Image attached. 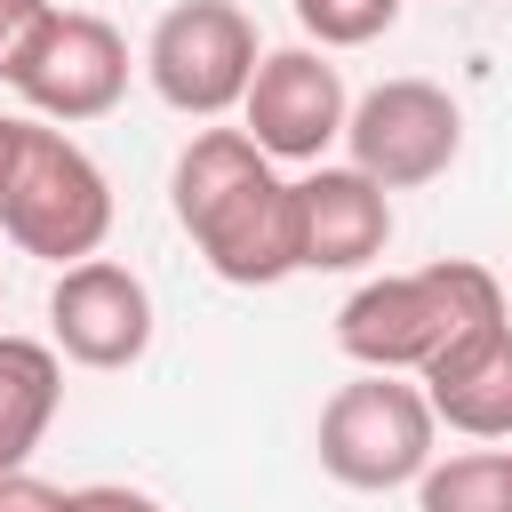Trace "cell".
I'll list each match as a JSON object with an SVG mask.
<instances>
[{
  "label": "cell",
  "instance_id": "cell-1",
  "mask_svg": "<svg viewBox=\"0 0 512 512\" xmlns=\"http://www.w3.org/2000/svg\"><path fill=\"white\" fill-rule=\"evenodd\" d=\"M168 208L224 288H280L296 272L288 176L240 128H192V144L168 168Z\"/></svg>",
  "mask_w": 512,
  "mask_h": 512
},
{
  "label": "cell",
  "instance_id": "cell-2",
  "mask_svg": "<svg viewBox=\"0 0 512 512\" xmlns=\"http://www.w3.org/2000/svg\"><path fill=\"white\" fill-rule=\"evenodd\" d=\"M504 312V280L472 256H440L416 272H376L336 304V352L376 376H424L464 328Z\"/></svg>",
  "mask_w": 512,
  "mask_h": 512
},
{
  "label": "cell",
  "instance_id": "cell-3",
  "mask_svg": "<svg viewBox=\"0 0 512 512\" xmlns=\"http://www.w3.org/2000/svg\"><path fill=\"white\" fill-rule=\"evenodd\" d=\"M0 232L40 256V264H88L104 256L112 240V176L88 160L80 136L48 128V120H24V144H16V176L0 192Z\"/></svg>",
  "mask_w": 512,
  "mask_h": 512
},
{
  "label": "cell",
  "instance_id": "cell-4",
  "mask_svg": "<svg viewBox=\"0 0 512 512\" xmlns=\"http://www.w3.org/2000/svg\"><path fill=\"white\" fill-rule=\"evenodd\" d=\"M432 440H440V424H432L424 392L400 384V376H376V368H360L352 384H336L328 408H320V432H312L320 472L336 488H360V496L416 488L424 464L440 456Z\"/></svg>",
  "mask_w": 512,
  "mask_h": 512
},
{
  "label": "cell",
  "instance_id": "cell-5",
  "mask_svg": "<svg viewBox=\"0 0 512 512\" xmlns=\"http://www.w3.org/2000/svg\"><path fill=\"white\" fill-rule=\"evenodd\" d=\"M256 64H264V40L240 0H176V8H160L152 40H144V80L184 120L240 112Z\"/></svg>",
  "mask_w": 512,
  "mask_h": 512
},
{
  "label": "cell",
  "instance_id": "cell-6",
  "mask_svg": "<svg viewBox=\"0 0 512 512\" xmlns=\"http://www.w3.org/2000/svg\"><path fill=\"white\" fill-rule=\"evenodd\" d=\"M344 168H360L376 192H416V184H432V176H448L456 168V152H464V112H456V96L440 88V80H416V72H400V80H376L368 96H352V112H344Z\"/></svg>",
  "mask_w": 512,
  "mask_h": 512
},
{
  "label": "cell",
  "instance_id": "cell-7",
  "mask_svg": "<svg viewBox=\"0 0 512 512\" xmlns=\"http://www.w3.org/2000/svg\"><path fill=\"white\" fill-rule=\"evenodd\" d=\"M352 88L320 48H264L248 96H240V136L280 168H320L328 144H344Z\"/></svg>",
  "mask_w": 512,
  "mask_h": 512
},
{
  "label": "cell",
  "instance_id": "cell-8",
  "mask_svg": "<svg viewBox=\"0 0 512 512\" xmlns=\"http://www.w3.org/2000/svg\"><path fill=\"white\" fill-rule=\"evenodd\" d=\"M8 88H16L24 112L48 120V128L104 120V112L128 96V40H120L104 16H88V8H56Z\"/></svg>",
  "mask_w": 512,
  "mask_h": 512
},
{
  "label": "cell",
  "instance_id": "cell-9",
  "mask_svg": "<svg viewBox=\"0 0 512 512\" xmlns=\"http://www.w3.org/2000/svg\"><path fill=\"white\" fill-rule=\"evenodd\" d=\"M48 344H56V360L96 368V376L136 368L152 352V288L112 256L64 264L48 288Z\"/></svg>",
  "mask_w": 512,
  "mask_h": 512
},
{
  "label": "cell",
  "instance_id": "cell-10",
  "mask_svg": "<svg viewBox=\"0 0 512 512\" xmlns=\"http://www.w3.org/2000/svg\"><path fill=\"white\" fill-rule=\"evenodd\" d=\"M296 208V272H368L392 240V192H376L360 168H312L288 184Z\"/></svg>",
  "mask_w": 512,
  "mask_h": 512
},
{
  "label": "cell",
  "instance_id": "cell-11",
  "mask_svg": "<svg viewBox=\"0 0 512 512\" xmlns=\"http://www.w3.org/2000/svg\"><path fill=\"white\" fill-rule=\"evenodd\" d=\"M424 408L432 424L464 432V440H512V312L464 328L432 368H424Z\"/></svg>",
  "mask_w": 512,
  "mask_h": 512
},
{
  "label": "cell",
  "instance_id": "cell-12",
  "mask_svg": "<svg viewBox=\"0 0 512 512\" xmlns=\"http://www.w3.org/2000/svg\"><path fill=\"white\" fill-rule=\"evenodd\" d=\"M56 408H64V360H56V344L0 328V472L32 464V448L48 440Z\"/></svg>",
  "mask_w": 512,
  "mask_h": 512
},
{
  "label": "cell",
  "instance_id": "cell-13",
  "mask_svg": "<svg viewBox=\"0 0 512 512\" xmlns=\"http://www.w3.org/2000/svg\"><path fill=\"white\" fill-rule=\"evenodd\" d=\"M416 512H512V448L432 456L416 480Z\"/></svg>",
  "mask_w": 512,
  "mask_h": 512
},
{
  "label": "cell",
  "instance_id": "cell-14",
  "mask_svg": "<svg viewBox=\"0 0 512 512\" xmlns=\"http://www.w3.org/2000/svg\"><path fill=\"white\" fill-rule=\"evenodd\" d=\"M288 8H296V24H304V48L336 56V48H368V40H384V32L400 24L408 0H288Z\"/></svg>",
  "mask_w": 512,
  "mask_h": 512
},
{
  "label": "cell",
  "instance_id": "cell-15",
  "mask_svg": "<svg viewBox=\"0 0 512 512\" xmlns=\"http://www.w3.org/2000/svg\"><path fill=\"white\" fill-rule=\"evenodd\" d=\"M48 16H56V0H0V88L24 72L32 40L48 32Z\"/></svg>",
  "mask_w": 512,
  "mask_h": 512
},
{
  "label": "cell",
  "instance_id": "cell-16",
  "mask_svg": "<svg viewBox=\"0 0 512 512\" xmlns=\"http://www.w3.org/2000/svg\"><path fill=\"white\" fill-rule=\"evenodd\" d=\"M0 512H80V488H56L24 464V472H0Z\"/></svg>",
  "mask_w": 512,
  "mask_h": 512
},
{
  "label": "cell",
  "instance_id": "cell-17",
  "mask_svg": "<svg viewBox=\"0 0 512 512\" xmlns=\"http://www.w3.org/2000/svg\"><path fill=\"white\" fill-rule=\"evenodd\" d=\"M80 512H160L144 488H120V480H96V488H80Z\"/></svg>",
  "mask_w": 512,
  "mask_h": 512
},
{
  "label": "cell",
  "instance_id": "cell-18",
  "mask_svg": "<svg viewBox=\"0 0 512 512\" xmlns=\"http://www.w3.org/2000/svg\"><path fill=\"white\" fill-rule=\"evenodd\" d=\"M16 144H24V120L0 112V192H8V176H16Z\"/></svg>",
  "mask_w": 512,
  "mask_h": 512
},
{
  "label": "cell",
  "instance_id": "cell-19",
  "mask_svg": "<svg viewBox=\"0 0 512 512\" xmlns=\"http://www.w3.org/2000/svg\"><path fill=\"white\" fill-rule=\"evenodd\" d=\"M504 312H512V280H504Z\"/></svg>",
  "mask_w": 512,
  "mask_h": 512
}]
</instances>
